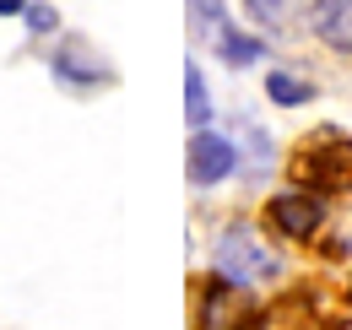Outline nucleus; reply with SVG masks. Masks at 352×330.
Listing matches in <instances>:
<instances>
[{"label": "nucleus", "mask_w": 352, "mask_h": 330, "mask_svg": "<svg viewBox=\"0 0 352 330\" xmlns=\"http://www.w3.org/2000/svg\"><path fill=\"white\" fill-rule=\"evenodd\" d=\"M287 168H293V184L309 190V195H347L352 190V135L325 124V130L298 141Z\"/></svg>", "instance_id": "f257e3e1"}, {"label": "nucleus", "mask_w": 352, "mask_h": 330, "mask_svg": "<svg viewBox=\"0 0 352 330\" xmlns=\"http://www.w3.org/2000/svg\"><path fill=\"white\" fill-rule=\"evenodd\" d=\"M265 314L255 303V292L244 282H228V276H212L195 292V330H255Z\"/></svg>", "instance_id": "f03ea898"}, {"label": "nucleus", "mask_w": 352, "mask_h": 330, "mask_svg": "<svg viewBox=\"0 0 352 330\" xmlns=\"http://www.w3.org/2000/svg\"><path fill=\"white\" fill-rule=\"evenodd\" d=\"M276 271H282V265H276V254H271L250 228H228V233L217 239V276L255 287V282L276 276Z\"/></svg>", "instance_id": "7ed1b4c3"}, {"label": "nucleus", "mask_w": 352, "mask_h": 330, "mask_svg": "<svg viewBox=\"0 0 352 330\" xmlns=\"http://www.w3.org/2000/svg\"><path fill=\"white\" fill-rule=\"evenodd\" d=\"M184 163H190V184H222V179L233 173V163H239V152H233V141L217 135V130H195Z\"/></svg>", "instance_id": "20e7f679"}, {"label": "nucleus", "mask_w": 352, "mask_h": 330, "mask_svg": "<svg viewBox=\"0 0 352 330\" xmlns=\"http://www.w3.org/2000/svg\"><path fill=\"white\" fill-rule=\"evenodd\" d=\"M320 201L314 195H304V190H293V195H276L271 206H265V222L282 233V239H314L320 233Z\"/></svg>", "instance_id": "39448f33"}, {"label": "nucleus", "mask_w": 352, "mask_h": 330, "mask_svg": "<svg viewBox=\"0 0 352 330\" xmlns=\"http://www.w3.org/2000/svg\"><path fill=\"white\" fill-rule=\"evenodd\" d=\"M54 76L65 87H103L109 82V65L98 60V49L87 38H60V49H54Z\"/></svg>", "instance_id": "423d86ee"}, {"label": "nucleus", "mask_w": 352, "mask_h": 330, "mask_svg": "<svg viewBox=\"0 0 352 330\" xmlns=\"http://www.w3.org/2000/svg\"><path fill=\"white\" fill-rule=\"evenodd\" d=\"M309 22H314V33L331 43V49L352 54V0H314L309 6Z\"/></svg>", "instance_id": "0eeeda50"}, {"label": "nucleus", "mask_w": 352, "mask_h": 330, "mask_svg": "<svg viewBox=\"0 0 352 330\" xmlns=\"http://www.w3.org/2000/svg\"><path fill=\"white\" fill-rule=\"evenodd\" d=\"M265 98H271V103H282V109H298V103H309V98H314V87H309L304 76L271 71V76H265Z\"/></svg>", "instance_id": "6e6552de"}, {"label": "nucleus", "mask_w": 352, "mask_h": 330, "mask_svg": "<svg viewBox=\"0 0 352 330\" xmlns=\"http://www.w3.org/2000/svg\"><path fill=\"white\" fill-rule=\"evenodd\" d=\"M184 120L195 130L212 120V98H206V82H201V65H184Z\"/></svg>", "instance_id": "1a4fd4ad"}, {"label": "nucleus", "mask_w": 352, "mask_h": 330, "mask_svg": "<svg viewBox=\"0 0 352 330\" xmlns=\"http://www.w3.org/2000/svg\"><path fill=\"white\" fill-rule=\"evenodd\" d=\"M190 28L201 38H222L228 33V6L222 0H190Z\"/></svg>", "instance_id": "9d476101"}, {"label": "nucleus", "mask_w": 352, "mask_h": 330, "mask_svg": "<svg viewBox=\"0 0 352 330\" xmlns=\"http://www.w3.org/2000/svg\"><path fill=\"white\" fill-rule=\"evenodd\" d=\"M217 54L228 60V65H255L265 54V43L261 38H244V33H222L217 38Z\"/></svg>", "instance_id": "9b49d317"}, {"label": "nucleus", "mask_w": 352, "mask_h": 330, "mask_svg": "<svg viewBox=\"0 0 352 330\" xmlns=\"http://www.w3.org/2000/svg\"><path fill=\"white\" fill-rule=\"evenodd\" d=\"M22 16H28L33 33H54V28H60V11H54V6H28Z\"/></svg>", "instance_id": "f8f14e48"}, {"label": "nucleus", "mask_w": 352, "mask_h": 330, "mask_svg": "<svg viewBox=\"0 0 352 330\" xmlns=\"http://www.w3.org/2000/svg\"><path fill=\"white\" fill-rule=\"evenodd\" d=\"M255 11V22H282V0H244Z\"/></svg>", "instance_id": "ddd939ff"}, {"label": "nucleus", "mask_w": 352, "mask_h": 330, "mask_svg": "<svg viewBox=\"0 0 352 330\" xmlns=\"http://www.w3.org/2000/svg\"><path fill=\"white\" fill-rule=\"evenodd\" d=\"M28 6H33V0H0V16H22Z\"/></svg>", "instance_id": "4468645a"}, {"label": "nucleus", "mask_w": 352, "mask_h": 330, "mask_svg": "<svg viewBox=\"0 0 352 330\" xmlns=\"http://www.w3.org/2000/svg\"><path fill=\"white\" fill-rule=\"evenodd\" d=\"M347 292H352V287H347Z\"/></svg>", "instance_id": "2eb2a0df"}]
</instances>
